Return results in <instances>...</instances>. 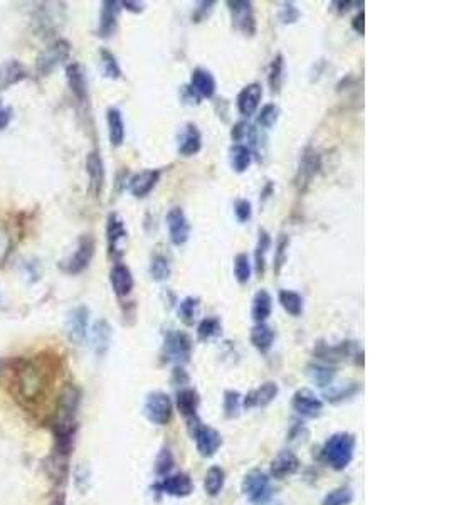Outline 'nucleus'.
I'll return each mask as SVG.
<instances>
[{"mask_svg":"<svg viewBox=\"0 0 449 505\" xmlns=\"http://www.w3.org/2000/svg\"><path fill=\"white\" fill-rule=\"evenodd\" d=\"M79 389L76 386L68 384L61 391L58 398V409H56V450L61 455L69 453L73 445V435L76 430V411L79 406Z\"/></svg>","mask_w":449,"mask_h":505,"instance_id":"f257e3e1","label":"nucleus"},{"mask_svg":"<svg viewBox=\"0 0 449 505\" xmlns=\"http://www.w3.org/2000/svg\"><path fill=\"white\" fill-rule=\"evenodd\" d=\"M47 370L36 361L24 362L15 374V386H17L19 396L27 402L39 401V398L43 396L47 388Z\"/></svg>","mask_w":449,"mask_h":505,"instance_id":"f03ea898","label":"nucleus"},{"mask_svg":"<svg viewBox=\"0 0 449 505\" xmlns=\"http://www.w3.org/2000/svg\"><path fill=\"white\" fill-rule=\"evenodd\" d=\"M355 451V437L350 433H337L325 443L321 457L333 470H344L352 462Z\"/></svg>","mask_w":449,"mask_h":505,"instance_id":"7ed1b4c3","label":"nucleus"},{"mask_svg":"<svg viewBox=\"0 0 449 505\" xmlns=\"http://www.w3.org/2000/svg\"><path fill=\"white\" fill-rule=\"evenodd\" d=\"M96 251V241L91 234H83L77 239V246L71 256L59 263L61 271L68 275H79L91 264Z\"/></svg>","mask_w":449,"mask_h":505,"instance_id":"20e7f679","label":"nucleus"},{"mask_svg":"<svg viewBox=\"0 0 449 505\" xmlns=\"http://www.w3.org/2000/svg\"><path fill=\"white\" fill-rule=\"evenodd\" d=\"M189 431L192 438L195 439V445H197L199 453L202 457H212L222 445V438H220L218 431L214 428L202 425L197 416L189 418Z\"/></svg>","mask_w":449,"mask_h":505,"instance_id":"39448f33","label":"nucleus"},{"mask_svg":"<svg viewBox=\"0 0 449 505\" xmlns=\"http://www.w3.org/2000/svg\"><path fill=\"white\" fill-rule=\"evenodd\" d=\"M69 54H71V44L64 39H58L38 56V66H36L38 73L40 76H49L61 64L66 63Z\"/></svg>","mask_w":449,"mask_h":505,"instance_id":"423d86ee","label":"nucleus"},{"mask_svg":"<svg viewBox=\"0 0 449 505\" xmlns=\"http://www.w3.org/2000/svg\"><path fill=\"white\" fill-rule=\"evenodd\" d=\"M226 6L231 12L232 26L248 38H252L256 34V19L252 3L249 0H227Z\"/></svg>","mask_w":449,"mask_h":505,"instance_id":"0eeeda50","label":"nucleus"},{"mask_svg":"<svg viewBox=\"0 0 449 505\" xmlns=\"http://www.w3.org/2000/svg\"><path fill=\"white\" fill-rule=\"evenodd\" d=\"M163 354H165L167 361L177 362V364L189 362L192 354V339L185 332L170 331L165 336V342H163Z\"/></svg>","mask_w":449,"mask_h":505,"instance_id":"6e6552de","label":"nucleus"},{"mask_svg":"<svg viewBox=\"0 0 449 505\" xmlns=\"http://www.w3.org/2000/svg\"><path fill=\"white\" fill-rule=\"evenodd\" d=\"M126 227L125 221L120 218L116 213H112L106 219V243H108V255L109 258L121 259V256L125 255L123 243L126 241Z\"/></svg>","mask_w":449,"mask_h":505,"instance_id":"1a4fd4ad","label":"nucleus"},{"mask_svg":"<svg viewBox=\"0 0 449 505\" xmlns=\"http://www.w3.org/2000/svg\"><path fill=\"white\" fill-rule=\"evenodd\" d=\"M321 169V157L317 150H313L312 146H306L301 153L300 165H298V172L295 177V184L300 193H305L308 189L312 181L315 179V175L320 172Z\"/></svg>","mask_w":449,"mask_h":505,"instance_id":"9d476101","label":"nucleus"},{"mask_svg":"<svg viewBox=\"0 0 449 505\" xmlns=\"http://www.w3.org/2000/svg\"><path fill=\"white\" fill-rule=\"evenodd\" d=\"M172 411L174 406L172 401H170L169 394L160 393V391L149 394L145 402V414L153 425L158 426L167 425V423L170 421V418H172Z\"/></svg>","mask_w":449,"mask_h":505,"instance_id":"9b49d317","label":"nucleus"},{"mask_svg":"<svg viewBox=\"0 0 449 505\" xmlns=\"http://www.w3.org/2000/svg\"><path fill=\"white\" fill-rule=\"evenodd\" d=\"M167 229H169V238L170 243L174 246H182L189 241L190 238V223L187 219L185 213L181 207H172V209L167 213L165 218Z\"/></svg>","mask_w":449,"mask_h":505,"instance_id":"f8f14e48","label":"nucleus"},{"mask_svg":"<svg viewBox=\"0 0 449 505\" xmlns=\"http://www.w3.org/2000/svg\"><path fill=\"white\" fill-rule=\"evenodd\" d=\"M88 322L89 310L84 305H77L73 310H69L66 317V333L69 340L75 342L76 345L83 344L88 333Z\"/></svg>","mask_w":449,"mask_h":505,"instance_id":"ddd939ff","label":"nucleus"},{"mask_svg":"<svg viewBox=\"0 0 449 505\" xmlns=\"http://www.w3.org/2000/svg\"><path fill=\"white\" fill-rule=\"evenodd\" d=\"M86 174L89 179V193L93 197H100L103 193V187L106 182V172H105V162L101 158L98 150L88 153L86 157Z\"/></svg>","mask_w":449,"mask_h":505,"instance_id":"4468645a","label":"nucleus"},{"mask_svg":"<svg viewBox=\"0 0 449 505\" xmlns=\"http://www.w3.org/2000/svg\"><path fill=\"white\" fill-rule=\"evenodd\" d=\"M162 172L158 169H149L142 170V172L135 174L128 181V190L132 193L133 197L144 199L157 187L158 181H160Z\"/></svg>","mask_w":449,"mask_h":505,"instance_id":"2eb2a0df","label":"nucleus"},{"mask_svg":"<svg viewBox=\"0 0 449 505\" xmlns=\"http://www.w3.org/2000/svg\"><path fill=\"white\" fill-rule=\"evenodd\" d=\"M261 100H263V86L259 83H251L244 86L236 98V107L243 116H252L258 112Z\"/></svg>","mask_w":449,"mask_h":505,"instance_id":"dca6fc26","label":"nucleus"},{"mask_svg":"<svg viewBox=\"0 0 449 505\" xmlns=\"http://www.w3.org/2000/svg\"><path fill=\"white\" fill-rule=\"evenodd\" d=\"M121 6L116 0H105L101 3V14H100V26H98V36L103 39L112 38L116 32L118 27V17H120Z\"/></svg>","mask_w":449,"mask_h":505,"instance_id":"f3484780","label":"nucleus"},{"mask_svg":"<svg viewBox=\"0 0 449 505\" xmlns=\"http://www.w3.org/2000/svg\"><path fill=\"white\" fill-rule=\"evenodd\" d=\"M355 354H357V345L353 342H342V344L337 345H326L324 342H320L315 349V356L318 359L330 362V364L345 361L347 357H355Z\"/></svg>","mask_w":449,"mask_h":505,"instance_id":"a211bd4d","label":"nucleus"},{"mask_svg":"<svg viewBox=\"0 0 449 505\" xmlns=\"http://www.w3.org/2000/svg\"><path fill=\"white\" fill-rule=\"evenodd\" d=\"M109 283L118 299H126L135 287L132 270L123 263L113 264L112 271H109Z\"/></svg>","mask_w":449,"mask_h":505,"instance_id":"6ab92c4d","label":"nucleus"},{"mask_svg":"<svg viewBox=\"0 0 449 505\" xmlns=\"http://www.w3.org/2000/svg\"><path fill=\"white\" fill-rule=\"evenodd\" d=\"M269 480L268 476L259 470H252L244 476L243 480V492L244 495L251 500L252 504H258L268 494Z\"/></svg>","mask_w":449,"mask_h":505,"instance_id":"aec40b11","label":"nucleus"},{"mask_svg":"<svg viewBox=\"0 0 449 505\" xmlns=\"http://www.w3.org/2000/svg\"><path fill=\"white\" fill-rule=\"evenodd\" d=\"M178 153L182 157L189 158L197 156L199 152L202 150V135L199 132L197 125L195 123H187L183 126L182 133L178 135V146H177Z\"/></svg>","mask_w":449,"mask_h":505,"instance_id":"412c9836","label":"nucleus"},{"mask_svg":"<svg viewBox=\"0 0 449 505\" xmlns=\"http://www.w3.org/2000/svg\"><path fill=\"white\" fill-rule=\"evenodd\" d=\"M66 80H68V86H69V89H71L73 96H75L79 103H86L88 101V80H86V75H84L83 66L77 63L68 64Z\"/></svg>","mask_w":449,"mask_h":505,"instance_id":"4be33fe9","label":"nucleus"},{"mask_svg":"<svg viewBox=\"0 0 449 505\" xmlns=\"http://www.w3.org/2000/svg\"><path fill=\"white\" fill-rule=\"evenodd\" d=\"M293 408H295V411H298L301 416L317 418L318 414L321 413L324 402L310 389H300L296 391L295 396H293Z\"/></svg>","mask_w":449,"mask_h":505,"instance_id":"5701e85b","label":"nucleus"},{"mask_svg":"<svg viewBox=\"0 0 449 505\" xmlns=\"http://www.w3.org/2000/svg\"><path fill=\"white\" fill-rule=\"evenodd\" d=\"M189 86L197 93L199 98H214L215 95V89H218V83H215L214 75L209 71V69H204V68H195L190 75V83Z\"/></svg>","mask_w":449,"mask_h":505,"instance_id":"b1692460","label":"nucleus"},{"mask_svg":"<svg viewBox=\"0 0 449 505\" xmlns=\"http://www.w3.org/2000/svg\"><path fill=\"white\" fill-rule=\"evenodd\" d=\"M277 391H280V388H277L276 382H264L258 389L251 391L244 398V408H263V406H268L277 396Z\"/></svg>","mask_w":449,"mask_h":505,"instance_id":"393cba45","label":"nucleus"},{"mask_svg":"<svg viewBox=\"0 0 449 505\" xmlns=\"http://www.w3.org/2000/svg\"><path fill=\"white\" fill-rule=\"evenodd\" d=\"M27 78V71L19 61L15 59H9V61H3L0 64V91L3 89H9L14 84L20 83L22 80Z\"/></svg>","mask_w":449,"mask_h":505,"instance_id":"a878e982","label":"nucleus"},{"mask_svg":"<svg viewBox=\"0 0 449 505\" xmlns=\"http://www.w3.org/2000/svg\"><path fill=\"white\" fill-rule=\"evenodd\" d=\"M170 273H172V259L158 246L152 252V259H150V276L153 282L160 283L170 278Z\"/></svg>","mask_w":449,"mask_h":505,"instance_id":"bb28decb","label":"nucleus"},{"mask_svg":"<svg viewBox=\"0 0 449 505\" xmlns=\"http://www.w3.org/2000/svg\"><path fill=\"white\" fill-rule=\"evenodd\" d=\"M106 123H108V138L112 146H121L125 142L126 128L123 115L118 108H108L106 112Z\"/></svg>","mask_w":449,"mask_h":505,"instance_id":"cd10ccee","label":"nucleus"},{"mask_svg":"<svg viewBox=\"0 0 449 505\" xmlns=\"http://www.w3.org/2000/svg\"><path fill=\"white\" fill-rule=\"evenodd\" d=\"M162 492L174 497H187L194 490V483H192L190 476L185 474H177L172 476H167L165 480L158 485Z\"/></svg>","mask_w":449,"mask_h":505,"instance_id":"c85d7f7f","label":"nucleus"},{"mask_svg":"<svg viewBox=\"0 0 449 505\" xmlns=\"http://www.w3.org/2000/svg\"><path fill=\"white\" fill-rule=\"evenodd\" d=\"M271 246H273L271 234L261 227L258 231V243H256V250H254V271L259 278H263L264 273H266V256L269 250H271Z\"/></svg>","mask_w":449,"mask_h":505,"instance_id":"c756f323","label":"nucleus"},{"mask_svg":"<svg viewBox=\"0 0 449 505\" xmlns=\"http://www.w3.org/2000/svg\"><path fill=\"white\" fill-rule=\"evenodd\" d=\"M298 467H300V462H298L295 453H291V451H281L271 462V475L275 476V478L281 480L284 478V476L295 474Z\"/></svg>","mask_w":449,"mask_h":505,"instance_id":"7c9ffc66","label":"nucleus"},{"mask_svg":"<svg viewBox=\"0 0 449 505\" xmlns=\"http://www.w3.org/2000/svg\"><path fill=\"white\" fill-rule=\"evenodd\" d=\"M273 313V296L266 290L256 292L251 305V317L256 324H264Z\"/></svg>","mask_w":449,"mask_h":505,"instance_id":"2f4dec72","label":"nucleus"},{"mask_svg":"<svg viewBox=\"0 0 449 505\" xmlns=\"http://www.w3.org/2000/svg\"><path fill=\"white\" fill-rule=\"evenodd\" d=\"M251 344L259 350L261 354H266L275 344V331L264 322V324H256L251 331Z\"/></svg>","mask_w":449,"mask_h":505,"instance_id":"473e14b6","label":"nucleus"},{"mask_svg":"<svg viewBox=\"0 0 449 505\" xmlns=\"http://www.w3.org/2000/svg\"><path fill=\"white\" fill-rule=\"evenodd\" d=\"M91 340L93 349L96 350L98 356H103L109 347V340H112V327H109V324L105 319H100L93 325Z\"/></svg>","mask_w":449,"mask_h":505,"instance_id":"72a5a7b5","label":"nucleus"},{"mask_svg":"<svg viewBox=\"0 0 449 505\" xmlns=\"http://www.w3.org/2000/svg\"><path fill=\"white\" fill-rule=\"evenodd\" d=\"M229 162L236 174H244L252 162V153L244 144H232L229 149Z\"/></svg>","mask_w":449,"mask_h":505,"instance_id":"f704fd0d","label":"nucleus"},{"mask_svg":"<svg viewBox=\"0 0 449 505\" xmlns=\"http://www.w3.org/2000/svg\"><path fill=\"white\" fill-rule=\"evenodd\" d=\"M284 83V58L283 54H276L268 69V84L273 95H277Z\"/></svg>","mask_w":449,"mask_h":505,"instance_id":"c9c22d12","label":"nucleus"},{"mask_svg":"<svg viewBox=\"0 0 449 505\" xmlns=\"http://www.w3.org/2000/svg\"><path fill=\"white\" fill-rule=\"evenodd\" d=\"M100 68L105 78L108 80H120L123 76L116 56L109 49H100Z\"/></svg>","mask_w":449,"mask_h":505,"instance_id":"e433bc0d","label":"nucleus"},{"mask_svg":"<svg viewBox=\"0 0 449 505\" xmlns=\"http://www.w3.org/2000/svg\"><path fill=\"white\" fill-rule=\"evenodd\" d=\"M277 300H280L283 310L289 313L291 317H300L303 313V296L295 290H281L280 295H277Z\"/></svg>","mask_w":449,"mask_h":505,"instance_id":"4c0bfd02","label":"nucleus"},{"mask_svg":"<svg viewBox=\"0 0 449 505\" xmlns=\"http://www.w3.org/2000/svg\"><path fill=\"white\" fill-rule=\"evenodd\" d=\"M199 310H201V300L195 299V296H185V299L178 303V319L185 325H194L195 320H197Z\"/></svg>","mask_w":449,"mask_h":505,"instance_id":"58836bf2","label":"nucleus"},{"mask_svg":"<svg viewBox=\"0 0 449 505\" xmlns=\"http://www.w3.org/2000/svg\"><path fill=\"white\" fill-rule=\"evenodd\" d=\"M199 406V394L194 389H182L177 394V408L187 418L195 416Z\"/></svg>","mask_w":449,"mask_h":505,"instance_id":"ea45409f","label":"nucleus"},{"mask_svg":"<svg viewBox=\"0 0 449 505\" xmlns=\"http://www.w3.org/2000/svg\"><path fill=\"white\" fill-rule=\"evenodd\" d=\"M306 372H308L310 379H312L313 382H317L320 388H326V386L332 384L335 376H337V370L325 364H310L308 368H306Z\"/></svg>","mask_w":449,"mask_h":505,"instance_id":"a19ab883","label":"nucleus"},{"mask_svg":"<svg viewBox=\"0 0 449 505\" xmlns=\"http://www.w3.org/2000/svg\"><path fill=\"white\" fill-rule=\"evenodd\" d=\"M288 250H289V236L280 234L275 246V258H273V271L277 276L283 270V266L288 262Z\"/></svg>","mask_w":449,"mask_h":505,"instance_id":"79ce46f5","label":"nucleus"},{"mask_svg":"<svg viewBox=\"0 0 449 505\" xmlns=\"http://www.w3.org/2000/svg\"><path fill=\"white\" fill-rule=\"evenodd\" d=\"M220 332H222V324L218 317H207L197 325V337L202 342L214 339V337L220 336Z\"/></svg>","mask_w":449,"mask_h":505,"instance_id":"37998d69","label":"nucleus"},{"mask_svg":"<svg viewBox=\"0 0 449 505\" xmlns=\"http://www.w3.org/2000/svg\"><path fill=\"white\" fill-rule=\"evenodd\" d=\"M251 259L248 252H238L234 258V278L239 285H246L251 280Z\"/></svg>","mask_w":449,"mask_h":505,"instance_id":"c03bdc74","label":"nucleus"},{"mask_svg":"<svg viewBox=\"0 0 449 505\" xmlns=\"http://www.w3.org/2000/svg\"><path fill=\"white\" fill-rule=\"evenodd\" d=\"M277 118H280V108L275 103H268L256 115V125L261 126L263 130H269L276 125Z\"/></svg>","mask_w":449,"mask_h":505,"instance_id":"a18cd8bd","label":"nucleus"},{"mask_svg":"<svg viewBox=\"0 0 449 505\" xmlns=\"http://www.w3.org/2000/svg\"><path fill=\"white\" fill-rule=\"evenodd\" d=\"M206 492L211 497H215L222 490L224 487V472L219 467H212L206 475V482H204Z\"/></svg>","mask_w":449,"mask_h":505,"instance_id":"49530a36","label":"nucleus"},{"mask_svg":"<svg viewBox=\"0 0 449 505\" xmlns=\"http://www.w3.org/2000/svg\"><path fill=\"white\" fill-rule=\"evenodd\" d=\"M301 17V12L296 7V3L293 2H283L280 7V12H277V19H280L281 24L284 26H291V24H296Z\"/></svg>","mask_w":449,"mask_h":505,"instance_id":"de8ad7c7","label":"nucleus"},{"mask_svg":"<svg viewBox=\"0 0 449 505\" xmlns=\"http://www.w3.org/2000/svg\"><path fill=\"white\" fill-rule=\"evenodd\" d=\"M353 500V494L349 487L337 488L325 497L321 505H349Z\"/></svg>","mask_w":449,"mask_h":505,"instance_id":"09e8293b","label":"nucleus"},{"mask_svg":"<svg viewBox=\"0 0 449 505\" xmlns=\"http://www.w3.org/2000/svg\"><path fill=\"white\" fill-rule=\"evenodd\" d=\"M215 9L214 0H202V2L197 3L194 12H192V22L201 24L204 20H207L212 15V12Z\"/></svg>","mask_w":449,"mask_h":505,"instance_id":"8fccbe9b","label":"nucleus"},{"mask_svg":"<svg viewBox=\"0 0 449 505\" xmlns=\"http://www.w3.org/2000/svg\"><path fill=\"white\" fill-rule=\"evenodd\" d=\"M239 408H241V394L238 391H226V394H224V411H226L227 418L238 416Z\"/></svg>","mask_w":449,"mask_h":505,"instance_id":"3c124183","label":"nucleus"},{"mask_svg":"<svg viewBox=\"0 0 449 505\" xmlns=\"http://www.w3.org/2000/svg\"><path fill=\"white\" fill-rule=\"evenodd\" d=\"M234 214L239 223H248L252 216V206L248 199H238L234 202Z\"/></svg>","mask_w":449,"mask_h":505,"instance_id":"603ef678","label":"nucleus"},{"mask_svg":"<svg viewBox=\"0 0 449 505\" xmlns=\"http://www.w3.org/2000/svg\"><path fill=\"white\" fill-rule=\"evenodd\" d=\"M174 467V457L169 450H162V453L158 455L157 458V474L158 475H167Z\"/></svg>","mask_w":449,"mask_h":505,"instance_id":"864d4df0","label":"nucleus"},{"mask_svg":"<svg viewBox=\"0 0 449 505\" xmlns=\"http://www.w3.org/2000/svg\"><path fill=\"white\" fill-rule=\"evenodd\" d=\"M353 393H357V382H350V384H347L344 389L328 391L325 396H326V399H330V401L335 402V401H340V399L350 398Z\"/></svg>","mask_w":449,"mask_h":505,"instance_id":"5fc2aeb1","label":"nucleus"},{"mask_svg":"<svg viewBox=\"0 0 449 505\" xmlns=\"http://www.w3.org/2000/svg\"><path fill=\"white\" fill-rule=\"evenodd\" d=\"M249 121L246 120H241L238 121V123L232 125L231 128V140L232 144H243L244 138H246L248 135V130H249Z\"/></svg>","mask_w":449,"mask_h":505,"instance_id":"6e6d98bb","label":"nucleus"},{"mask_svg":"<svg viewBox=\"0 0 449 505\" xmlns=\"http://www.w3.org/2000/svg\"><path fill=\"white\" fill-rule=\"evenodd\" d=\"M181 100L185 105H190V107H197V105H201V98H199L197 93H195L189 84L181 88Z\"/></svg>","mask_w":449,"mask_h":505,"instance_id":"4d7b16f0","label":"nucleus"},{"mask_svg":"<svg viewBox=\"0 0 449 505\" xmlns=\"http://www.w3.org/2000/svg\"><path fill=\"white\" fill-rule=\"evenodd\" d=\"M9 252H10V236L2 226H0V264L6 262Z\"/></svg>","mask_w":449,"mask_h":505,"instance_id":"13d9d810","label":"nucleus"},{"mask_svg":"<svg viewBox=\"0 0 449 505\" xmlns=\"http://www.w3.org/2000/svg\"><path fill=\"white\" fill-rule=\"evenodd\" d=\"M355 6H363V2H353V0H337V2H332L333 10H337V14H347L349 10H352Z\"/></svg>","mask_w":449,"mask_h":505,"instance_id":"bf43d9fd","label":"nucleus"},{"mask_svg":"<svg viewBox=\"0 0 449 505\" xmlns=\"http://www.w3.org/2000/svg\"><path fill=\"white\" fill-rule=\"evenodd\" d=\"M352 29L357 32L358 36L365 34V12H363V9L358 10L352 19Z\"/></svg>","mask_w":449,"mask_h":505,"instance_id":"052dcab7","label":"nucleus"},{"mask_svg":"<svg viewBox=\"0 0 449 505\" xmlns=\"http://www.w3.org/2000/svg\"><path fill=\"white\" fill-rule=\"evenodd\" d=\"M121 9L132 12V14H142L145 10L144 2H133V0H125V2H120Z\"/></svg>","mask_w":449,"mask_h":505,"instance_id":"680f3d73","label":"nucleus"},{"mask_svg":"<svg viewBox=\"0 0 449 505\" xmlns=\"http://www.w3.org/2000/svg\"><path fill=\"white\" fill-rule=\"evenodd\" d=\"M10 120H12V108L3 107V105L0 103V130L7 128Z\"/></svg>","mask_w":449,"mask_h":505,"instance_id":"e2e57ef3","label":"nucleus"},{"mask_svg":"<svg viewBox=\"0 0 449 505\" xmlns=\"http://www.w3.org/2000/svg\"><path fill=\"white\" fill-rule=\"evenodd\" d=\"M189 381V376H187V372L183 370L182 368H175L174 370V382H181V384H183V382Z\"/></svg>","mask_w":449,"mask_h":505,"instance_id":"0e129e2a","label":"nucleus"},{"mask_svg":"<svg viewBox=\"0 0 449 505\" xmlns=\"http://www.w3.org/2000/svg\"><path fill=\"white\" fill-rule=\"evenodd\" d=\"M273 194H275V184H273V182L271 181H268V184L266 186H264V189H263V193H261V201H266V199H269V197H271V195Z\"/></svg>","mask_w":449,"mask_h":505,"instance_id":"69168bd1","label":"nucleus"}]
</instances>
